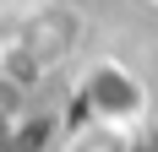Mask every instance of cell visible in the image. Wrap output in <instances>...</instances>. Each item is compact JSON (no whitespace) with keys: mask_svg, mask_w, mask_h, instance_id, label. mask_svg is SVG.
Returning <instances> with one entry per match:
<instances>
[{"mask_svg":"<svg viewBox=\"0 0 158 152\" xmlns=\"http://www.w3.org/2000/svg\"><path fill=\"white\" fill-rule=\"evenodd\" d=\"M153 6H158V0H153Z\"/></svg>","mask_w":158,"mask_h":152,"instance_id":"obj_1","label":"cell"}]
</instances>
